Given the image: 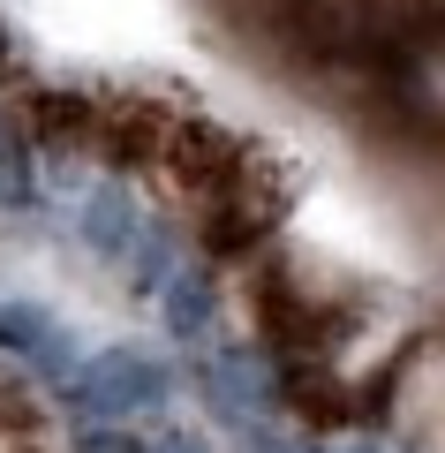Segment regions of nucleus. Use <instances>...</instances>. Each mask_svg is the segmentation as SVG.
Returning a JSON list of instances; mask_svg holds the SVG:
<instances>
[{
  "mask_svg": "<svg viewBox=\"0 0 445 453\" xmlns=\"http://www.w3.org/2000/svg\"><path fill=\"white\" fill-rule=\"evenodd\" d=\"M143 401H166V371L143 356H106L98 371H83L68 386V408L83 416H106V408H143Z\"/></svg>",
  "mask_w": 445,
  "mask_h": 453,
  "instance_id": "1",
  "label": "nucleus"
},
{
  "mask_svg": "<svg viewBox=\"0 0 445 453\" xmlns=\"http://www.w3.org/2000/svg\"><path fill=\"white\" fill-rule=\"evenodd\" d=\"M23 423H31V401H23V393H0V438L23 431Z\"/></svg>",
  "mask_w": 445,
  "mask_h": 453,
  "instance_id": "2",
  "label": "nucleus"
}]
</instances>
